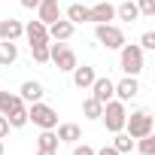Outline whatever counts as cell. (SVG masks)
I'll list each match as a JSON object with an SVG mask.
<instances>
[{
  "mask_svg": "<svg viewBox=\"0 0 155 155\" xmlns=\"http://www.w3.org/2000/svg\"><path fill=\"white\" fill-rule=\"evenodd\" d=\"M70 73H73V85H76V88H91L94 76H97V73H94V67H85V64H82V67L76 64Z\"/></svg>",
  "mask_w": 155,
  "mask_h": 155,
  "instance_id": "obj_14",
  "label": "cell"
},
{
  "mask_svg": "<svg viewBox=\"0 0 155 155\" xmlns=\"http://www.w3.org/2000/svg\"><path fill=\"white\" fill-rule=\"evenodd\" d=\"M119 67L125 70V76H137L143 73V49L134 43H125L119 49Z\"/></svg>",
  "mask_w": 155,
  "mask_h": 155,
  "instance_id": "obj_2",
  "label": "cell"
},
{
  "mask_svg": "<svg viewBox=\"0 0 155 155\" xmlns=\"http://www.w3.org/2000/svg\"><path fill=\"white\" fill-rule=\"evenodd\" d=\"M73 155H94V149L88 143H73Z\"/></svg>",
  "mask_w": 155,
  "mask_h": 155,
  "instance_id": "obj_29",
  "label": "cell"
},
{
  "mask_svg": "<svg viewBox=\"0 0 155 155\" xmlns=\"http://www.w3.org/2000/svg\"><path fill=\"white\" fill-rule=\"evenodd\" d=\"M116 18H122L125 25L137 21V18H140V9H137V3H131V0H128V3H119V6H116Z\"/></svg>",
  "mask_w": 155,
  "mask_h": 155,
  "instance_id": "obj_18",
  "label": "cell"
},
{
  "mask_svg": "<svg viewBox=\"0 0 155 155\" xmlns=\"http://www.w3.org/2000/svg\"><path fill=\"white\" fill-rule=\"evenodd\" d=\"M0 34H3V40H18V37H25V25L18 21V18H6V21H0Z\"/></svg>",
  "mask_w": 155,
  "mask_h": 155,
  "instance_id": "obj_16",
  "label": "cell"
},
{
  "mask_svg": "<svg viewBox=\"0 0 155 155\" xmlns=\"http://www.w3.org/2000/svg\"><path fill=\"white\" fill-rule=\"evenodd\" d=\"M58 134L55 131H43L40 137H37V149H52V152H58Z\"/></svg>",
  "mask_w": 155,
  "mask_h": 155,
  "instance_id": "obj_23",
  "label": "cell"
},
{
  "mask_svg": "<svg viewBox=\"0 0 155 155\" xmlns=\"http://www.w3.org/2000/svg\"><path fill=\"white\" fill-rule=\"evenodd\" d=\"M137 9L143 18H155V0H137Z\"/></svg>",
  "mask_w": 155,
  "mask_h": 155,
  "instance_id": "obj_27",
  "label": "cell"
},
{
  "mask_svg": "<svg viewBox=\"0 0 155 155\" xmlns=\"http://www.w3.org/2000/svg\"><path fill=\"white\" fill-rule=\"evenodd\" d=\"M113 146L119 149V155H125V152H131V149H134V140H131L128 134H122V131H119V134L113 137Z\"/></svg>",
  "mask_w": 155,
  "mask_h": 155,
  "instance_id": "obj_26",
  "label": "cell"
},
{
  "mask_svg": "<svg viewBox=\"0 0 155 155\" xmlns=\"http://www.w3.org/2000/svg\"><path fill=\"white\" fill-rule=\"evenodd\" d=\"M134 146H137V152H140V155H155V134H146V137H140Z\"/></svg>",
  "mask_w": 155,
  "mask_h": 155,
  "instance_id": "obj_25",
  "label": "cell"
},
{
  "mask_svg": "<svg viewBox=\"0 0 155 155\" xmlns=\"http://www.w3.org/2000/svg\"><path fill=\"white\" fill-rule=\"evenodd\" d=\"M37 155H58V152H52V149H37Z\"/></svg>",
  "mask_w": 155,
  "mask_h": 155,
  "instance_id": "obj_33",
  "label": "cell"
},
{
  "mask_svg": "<svg viewBox=\"0 0 155 155\" xmlns=\"http://www.w3.org/2000/svg\"><path fill=\"white\" fill-rule=\"evenodd\" d=\"M140 49H143V52H155V34H152V31H146V34L140 37Z\"/></svg>",
  "mask_w": 155,
  "mask_h": 155,
  "instance_id": "obj_28",
  "label": "cell"
},
{
  "mask_svg": "<svg viewBox=\"0 0 155 155\" xmlns=\"http://www.w3.org/2000/svg\"><path fill=\"white\" fill-rule=\"evenodd\" d=\"M49 61L58 67V70H64V73H70L76 64V52L70 49V46H64V43H49Z\"/></svg>",
  "mask_w": 155,
  "mask_h": 155,
  "instance_id": "obj_5",
  "label": "cell"
},
{
  "mask_svg": "<svg viewBox=\"0 0 155 155\" xmlns=\"http://www.w3.org/2000/svg\"><path fill=\"white\" fill-rule=\"evenodd\" d=\"M125 116H128L125 101H107V104H104V113H101V122L107 125L110 134H119V131L125 128Z\"/></svg>",
  "mask_w": 155,
  "mask_h": 155,
  "instance_id": "obj_4",
  "label": "cell"
},
{
  "mask_svg": "<svg viewBox=\"0 0 155 155\" xmlns=\"http://www.w3.org/2000/svg\"><path fill=\"white\" fill-rule=\"evenodd\" d=\"M73 31H76V25H73V21H67V18L61 15L58 21H52V25H49V40L64 43V40H70V37H73Z\"/></svg>",
  "mask_w": 155,
  "mask_h": 155,
  "instance_id": "obj_10",
  "label": "cell"
},
{
  "mask_svg": "<svg viewBox=\"0 0 155 155\" xmlns=\"http://www.w3.org/2000/svg\"><path fill=\"white\" fill-rule=\"evenodd\" d=\"M37 18L49 28L52 21L61 18V3H58V0H40V3H37Z\"/></svg>",
  "mask_w": 155,
  "mask_h": 155,
  "instance_id": "obj_8",
  "label": "cell"
},
{
  "mask_svg": "<svg viewBox=\"0 0 155 155\" xmlns=\"http://www.w3.org/2000/svg\"><path fill=\"white\" fill-rule=\"evenodd\" d=\"M25 101L15 94V91H0V116H6V113H12L15 107H21Z\"/></svg>",
  "mask_w": 155,
  "mask_h": 155,
  "instance_id": "obj_19",
  "label": "cell"
},
{
  "mask_svg": "<svg viewBox=\"0 0 155 155\" xmlns=\"http://www.w3.org/2000/svg\"><path fill=\"white\" fill-rule=\"evenodd\" d=\"M152 128H155V122H152V116L146 113V110H137V113H131V116H125V134L131 137V140H140V137H146V134H152Z\"/></svg>",
  "mask_w": 155,
  "mask_h": 155,
  "instance_id": "obj_1",
  "label": "cell"
},
{
  "mask_svg": "<svg viewBox=\"0 0 155 155\" xmlns=\"http://www.w3.org/2000/svg\"><path fill=\"white\" fill-rule=\"evenodd\" d=\"M3 152H6V143H3V140H0V155H3Z\"/></svg>",
  "mask_w": 155,
  "mask_h": 155,
  "instance_id": "obj_34",
  "label": "cell"
},
{
  "mask_svg": "<svg viewBox=\"0 0 155 155\" xmlns=\"http://www.w3.org/2000/svg\"><path fill=\"white\" fill-rule=\"evenodd\" d=\"M113 18H116V6L107 3V0H101V3L88 6V21H94V25H107V21H113Z\"/></svg>",
  "mask_w": 155,
  "mask_h": 155,
  "instance_id": "obj_9",
  "label": "cell"
},
{
  "mask_svg": "<svg viewBox=\"0 0 155 155\" xmlns=\"http://www.w3.org/2000/svg\"><path fill=\"white\" fill-rule=\"evenodd\" d=\"M18 58V46L12 40H0V67H9Z\"/></svg>",
  "mask_w": 155,
  "mask_h": 155,
  "instance_id": "obj_17",
  "label": "cell"
},
{
  "mask_svg": "<svg viewBox=\"0 0 155 155\" xmlns=\"http://www.w3.org/2000/svg\"><path fill=\"white\" fill-rule=\"evenodd\" d=\"M0 40H3V34H0Z\"/></svg>",
  "mask_w": 155,
  "mask_h": 155,
  "instance_id": "obj_35",
  "label": "cell"
},
{
  "mask_svg": "<svg viewBox=\"0 0 155 155\" xmlns=\"http://www.w3.org/2000/svg\"><path fill=\"white\" fill-rule=\"evenodd\" d=\"M6 122H9V128H25V125H28V107L21 104V107H15L12 113H6Z\"/></svg>",
  "mask_w": 155,
  "mask_h": 155,
  "instance_id": "obj_22",
  "label": "cell"
},
{
  "mask_svg": "<svg viewBox=\"0 0 155 155\" xmlns=\"http://www.w3.org/2000/svg\"><path fill=\"white\" fill-rule=\"evenodd\" d=\"M64 18L73 21V25H82V21H88V6H82V3H70L67 12H64Z\"/></svg>",
  "mask_w": 155,
  "mask_h": 155,
  "instance_id": "obj_20",
  "label": "cell"
},
{
  "mask_svg": "<svg viewBox=\"0 0 155 155\" xmlns=\"http://www.w3.org/2000/svg\"><path fill=\"white\" fill-rule=\"evenodd\" d=\"M28 122H34V125L43 128V131H55V128H58V113H55L49 104L37 101V104L28 107Z\"/></svg>",
  "mask_w": 155,
  "mask_h": 155,
  "instance_id": "obj_3",
  "label": "cell"
},
{
  "mask_svg": "<svg viewBox=\"0 0 155 155\" xmlns=\"http://www.w3.org/2000/svg\"><path fill=\"white\" fill-rule=\"evenodd\" d=\"M140 94V82H137V76H125L122 82H116V97L119 101H134Z\"/></svg>",
  "mask_w": 155,
  "mask_h": 155,
  "instance_id": "obj_11",
  "label": "cell"
},
{
  "mask_svg": "<svg viewBox=\"0 0 155 155\" xmlns=\"http://www.w3.org/2000/svg\"><path fill=\"white\" fill-rule=\"evenodd\" d=\"M91 97L101 101V104L113 101V97H116V82L110 79V76H94V82H91Z\"/></svg>",
  "mask_w": 155,
  "mask_h": 155,
  "instance_id": "obj_7",
  "label": "cell"
},
{
  "mask_svg": "<svg viewBox=\"0 0 155 155\" xmlns=\"http://www.w3.org/2000/svg\"><path fill=\"white\" fill-rule=\"evenodd\" d=\"M37 3H40V0H21V6H25V9H37Z\"/></svg>",
  "mask_w": 155,
  "mask_h": 155,
  "instance_id": "obj_32",
  "label": "cell"
},
{
  "mask_svg": "<svg viewBox=\"0 0 155 155\" xmlns=\"http://www.w3.org/2000/svg\"><path fill=\"white\" fill-rule=\"evenodd\" d=\"M9 134V122H6V116H0V140H3Z\"/></svg>",
  "mask_w": 155,
  "mask_h": 155,
  "instance_id": "obj_30",
  "label": "cell"
},
{
  "mask_svg": "<svg viewBox=\"0 0 155 155\" xmlns=\"http://www.w3.org/2000/svg\"><path fill=\"white\" fill-rule=\"evenodd\" d=\"M43 85L37 82V79H28V82H21V88H18V97L25 101V104H37V101H43Z\"/></svg>",
  "mask_w": 155,
  "mask_h": 155,
  "instance_id": "obj_13",
  "label": "cell"
},
{
  "mask_svg": "<svg viewBox=\"0 0 155 155\" xmlns=\"http://www.w3.org/2000/svg\"><path fill=\"white\" fill-rule=\"evenodd\" d=\"M94 37H97V43L104 46V49H122L128 40H125V34H122V28H116L113 21H107V25H94Z\"/></svg>",
  "mask_w": 155,
  "mask_h": 155,
  "instance_id": "obj_6",
  "label": "cell"
},
{
  "mask_svg": "<svg viewBox=\"0 0 155 155\" xmlns=\"http://www.w3.org/2000/svg\"><path fill=\"white\" fill-rule=\"evenodd\" d=\"M31 55H34L37 64H49V40L46 43H34L31 46Z\"/></svg>",
  "mask_w": 155,
  "mask_h": 155,
  "instance_id": "obj_24",
  "label": "cell"
},
{
  "mask_svg": "<svg viewBox=\"0 0 155 155\" xmlns=\"http://www.w3.org/2000/svg\"><path fill=\"white\" fill-rule=\"evenodd\" d=\"M101 113H104V104H101V101L88 97V101L82 104V116H85L88 122H97V119H101Z\"/></svg>",
  "mask_w": 155,
  "mask_h": 155,
  "instance_id": "obj_21",
  "label": "cell"
},
{
  "mask_svg": "<svg viewBox=\"0 0 155 155\" xmlns=\"http://www.w3.org/2000/svg\"><path fill=\"white\" fill-rule=\"evenodd\" d=\"M25 37H28L31 46H34V43H46V40H49V28H46L40 18H34V21L25 25Z\"/></svg>",
  "mask_w": 155,
  "mask_h": 155,
  "instance_id": "obj_12",
  "label": "cell"
},
{
  "mask_svg": "<svg viewBox=\"0 0 155 155\" xmlns=\"http://www.w3.org/2000/svg\"><path fill=\"white\" fill-rule=\"evenodd\" d=\"M58 140L61 143H79L82 140V128L73 125V122H64V125H58Z\"/></svg>",
  "mask_w": 155,
  "mask_h": 155,
  "instance_id": "obj_15",
  "label": "cell"
},
{
  "mask_svg": "<svg viewBox=\"0 0 155 155\" xmlns=\"http://www.w3.org/2000/svg\"><path fill=\"white\" fill-rule=\"evenodd\" d=\"M94 155H119V149H116V146H104V149H97Z\"/></svg>",
  "mask_w": 155,
  "mask_h": 155,
  "instance_id": "obj_31",
  "label": "cell"
}]
</instances>
